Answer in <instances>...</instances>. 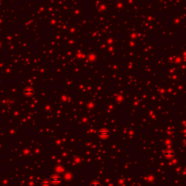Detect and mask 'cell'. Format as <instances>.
Here are the masks:
<instances>
[{"instance_id":"277c9868","label":"cell","mask_w":186,"mask_h":186,"mask_svg":"<svg viewBox=\"0 0 186 186\" xmlns=\"http://www.w3.org/2000/svg\"><path fill=\"white\" fill-rule=\"evenodd\" d=\"M170 151H167L165 153V156H168L169 158H170V157H172V156H173V153H171Z\"/></svg>"},{"instance_id":"5b68a950","label":"cell","mask_w":186,"mask_h":186,"mask_svg":"<svg viewBox=\"0 0 186 186\" xmlns=\"http://www.w3.org/2000/svg\"><path fill=\"white\" fill-rule=\"evenodd\" d=\"M42 185L43 186H49L50 185V182H47V181L44 180L42 182Z\"/></svg>"},{"instance_id":"6da1fadb","label":"cell","mask_w":186,"mask_h":186,"mask_svg":"<svg viewBox=\"0 0 186 186\" xmlns=\"http://www.w3.org/2000/svg\"><path fill=\"white\" fill-rule=\"evenodd\" d=\"M110 132L108 130L105 129H102L98 132V136L102 139H107L109 137Z\"/></svg>"},{"instance_id":"7a4b0ae2","label":"cell","mask_w":186,"mask_h":186,"mask_svg":"<svg viewBox=\"0 0 186 186\" xmlns=\"http://www.w3.org/2000/svg\"><path fill=\"white\" fill-rule=\"evenodd\" d=\"M61 181V178L58 175H52L50 177H49V182L50 183L52 184H54V185H58L59 184Z\"/></svg>"},{"instance_id":"3957f363","label":"cell","mask_w":186,"mask_h":186,"mask_svg":"<svg viewBox=\"0 0 186 186\" xmlns=\"http://www.w3.org/2000/svg\"><path fill=\"white\" fill-rule=\"evenodd\" d=\"M89 186H100V182H99L98 181L92 180L90 182Z\"/></svg>"}]
</instances>
